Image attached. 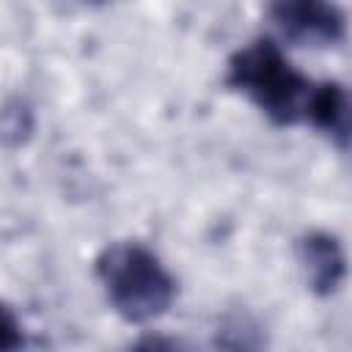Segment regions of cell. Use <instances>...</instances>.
I'll return each mask as SVG.
<instances>
[{
    "instance_id": "obj_5",
    "label": "cell",
    "mask_w": 352,
    "mask_h": 352,
    "mask_svg": "<svg viewBox=\"0 0 352 352\" xmlns=\"http://www.w3.org/2000/svg\"><path fill=\"white\" fill-rule=\"evenodd\" d=\"M324 132L341 151L349 143V96L341 82H314L305 104V118Z\"/></svg>"
},
{
    "instance_id": "obj_4",
    "label": "cell",
    "mask_w": 352,
    "mask_h": 352,
    "mask_svg": "<svg viewBox=\"0 0 352 352\" xmlns=\"http://www.w3.org/2000/svg\"><path fill=\"white\" fill-rule=\"evenodd\" d=\"M297 258L305 275V283L314 294L327 297L338 292L346 275V256L341 242L327 231H308L297 242Z\"/></svg>"
},
{
    "instance_id": "obj_9",
    "label": "cell",
    "mask_w": 352,
    "mask_h": 352,
    "mask_svg": "<svg viewBox=\"0 0 352 352\" xmlns=\"http://www.w3.org/2000/svg\"><path fill=\"white\" fill-rule=\"evenodd\" d=\"M129 352H192V349H187L176 338H168V336H160V333H148V336L138 338Z\"/></svg>"
},
{
    "instance_id": "obj_8",
    "label": "cell",
    "mask_w": 352,
    "mask_h": 352,
    "mask_svg": "<svg viewBox=\"0 0 352 352\" xmlns=\"http://www.w3.org/2000/svg\"><path fill=\"white\" fill-rule=\"evenodd\" d=\"M25 349V327L19 316L0 302V352H22Z\"/></svg>"
},
{
    "instance_id": "obj_2",
    "label": "cell",
    "mask_w": 352,
    "mask_h": 352,
    "mask_svg": "<svg viewBox=\"0 0 352 352\" xmlns=\"http://www.w3.org/2000/svg\"><path fill=\"white\" fill-rule=\"evenodd\" d=\"M226 82L280 126L305 118V104L314 91V82L272 38H256L239 47L228 60Z\"/></svg>"
},
{
    "instance_id": "obj_1",
    "label": "cell",
    "mask_w": 352,
    "mask_h": 352,
    "mask_svg": "<svg viewBox=\"0 0 352 352\" xmlns=\"http://www.w3.org/2000/svg\"><path fill=\"white\" fill-rule=\"evenodd\" d=\"M96 280L113 311L126 322H151L176 300V278L140 242H113L94 261Z\"/></svg>"
},
{
    "instance_id": "obj_3",
    "label": "cell",
    "mask_w": 352,
    "mask_h": 352,
    "mask_svg": "<svg viewBox=\"0 0 352 352\" xmlns=\"http://www.w3.org/2000/svg\"><path fill=\"white\" fill-rule=\"evenodd\" d=\"M275 28L302 47H333L346 36V14L336 3L283 0L270 6Z\"/></svg>"
},
{
    "instance_id": "obj_6",
    "label": "cell",
    "mask_w": 352,
    "mask_h": 352,
    "mask_svg": "<svg viewBox=\"0 0 352 352\" xmlns=\"http://www.w3.org/2000/svg\"><path fill=\"white\" fill-rule=\"evenodd\" d=\"M217 344L226 352H261L264 336L250 316H228L217 330Z\"/></svg>"
},
{
    "instance_id": "obj_7",
    "label": "cell",
    "mask_w": 352,
    "mask_h": 352,
    "mask_svg": "<svg viewBox=\"0 0 352 352\" xmlns=\"http://www.w3.org/2000/svg\"><path fill=\"white\" fill-rule=\"evenodd\" d=\"M25 132H30V110L22 107V102L6 104L0 110V140L3 143H19Z\"/></svg>"
}]
</instances>
